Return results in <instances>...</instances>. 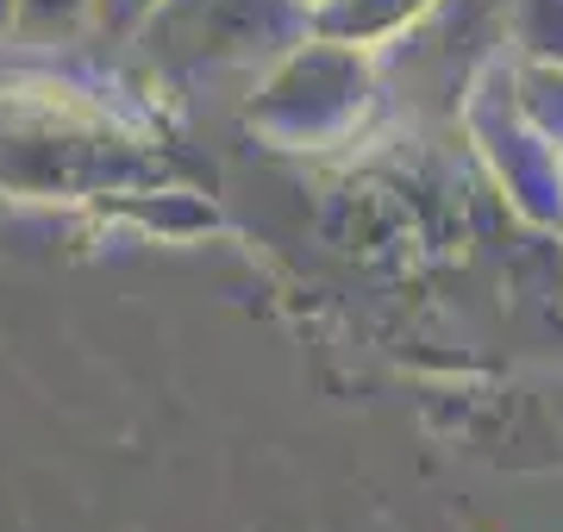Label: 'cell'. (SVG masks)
Listing matches in <instances>:
<instances>
[{
    "instance_id": "1",
    "label": "cell",
    "mask_w": 563,
    "mask_h": 532,
    "mask_svg": "<svg viewBox=\"0 0 563 532\" xmlns=\"http://www.w3.org/2000/svg\"><path fill=\"white\" fill-rule=\"evenodd\" d=\"M307 32H313L307 0H163L132 44L157 82L201 95L220 82L257 88Z\"/></svg>"
},
{
    "instance_id": "2",
    "label": "cell",
    "mask_w": 563,
    "mask_h": 532,
    "mask_svg": "<svg viewBox=\"0 0 563 532\" xmlns=\"http://www.w3.org/2000/svg\"><path fill=\"white\" fill-rule=\"evenodd\" d=\"M383 101V57L339 44L325 32H307L288 57L251 88L244 125L282 151H320L344 144Z\"/></svg>"
},
{
    "instance_id": "3",
    "label": "cell",
    "mask_w": 563,
    "mask_h": 532,
    "mask_svg": "<svg viewBox=\"0 0 563 532\" xmlns=\"http://www.w3.org/2000/svg\"><path fill=\"white\" fill-rule=\"evenodd\" d=\"M457 125L463 138L476 144L495 188L507 195V207L526 225H558L563 232V157H558V138L526 113L520 82H514V57H495L470 82Z\"/></svg>"
},
{
    "instance_id": "4",
    "label": "cell",
    "mask_w": 563,
    "mask_h": 532,
    "mask_svg": "<svg viewBox=\"0 0 563 532\" xmlns=\"http://www.w3.org/2000/svg\"><path fill=\"white\" fill-rule=\"evenodd\" d=\"M426 13H432V0H320L313 7V32L383 57L388 44H401Z\"/></svg>"
},
{
    "instance_id": "5",
    "label": "cell",
    "mask_w": 563,
    "mask_h": 532,
    "mask_svg": "<svg viewBox=\"0 0 563 532\" xmlns=\"http://www.w3.org/2000/svg\"><path fill=\"white\" fill-rule=\"evenodd\" d=\"M507 57L563 69V0H514L507 7Z\"/></svg>"
},
{
    "instance_id": "6",
    "label": "cell",
    "mask_w": 563,
    "mask_h": 532,
    "mask_svg": "<svg viewBox=\"0 0 563 532\" xmlns=\"http://www.w3.org/2000/svg\"><path fill=\"white\" fill-rule=\"evenodd\" d=\"M13 32L69 44L81 32H95V0H13Z\"/></svg>"
},
{
    "instance_id": "7",
    "label": "cell",
    "mask_w": 563,
    "mask_h": 532,
    "mask_svg": "<svg viewBox=\"0 0 563 532\" xmlns=\"http://www.w3.org/2000/svg\"><path fill=\"white\" fill-rule=\"evenodd\" d=\"M163 0H95V32H107V38H139V25L157 13Z\"/></svg>"
},
{
    "instance_id": "8",
    "label": "cell",
    "mask_w": 563,
    "mask_h": 532,
    "mask_svg": "<svg viewBox=\"0 0 563 532\" xmlns=\"http://www.w3.org/2000/svg\"><path fill=\"white\" fill-rule=\"evenodd\" d=\"M7 25H13V0H0V32H7Z\"/></svg>"
},
{
    "instance_id": "9",
    "label": "cell",
    "mask_w": 563,
    "mask_h": 532,
    "mask_svg": "<svg viewBox=\"0 0 563 532\" xmlns=\"http://www.w3.org/2000/svg\"><path fill=\"white\" fill-rule=\"evenodd\" d=\"M558 157H563V144H558Z\"/></svg>"
}]
</instances>
